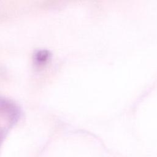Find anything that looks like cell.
<instances>
[{
    "mask_svg": "<svg viewBox=\"0 0 157 157\" xmlns=\"http://www.w3.org/2000/svg\"><path fill=\"white\" fill-rule=\"evenodd\" d=\"M49 54L46 51H40L36 55L35 59L39 63H43L48 58Z\"/></svg>",
    "mask_w": 157,
    "mask_h": 157,
    "instance_id": "cell-1",
    "label": "cell"
}]
</instances>
